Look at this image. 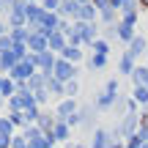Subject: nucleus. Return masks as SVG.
<instances>
[{
  "label": "nucleus",
  "mask_w": 148,
  "mask_h": 148,
  "mask_svg": "<svg viewBox=\"0 0 148 148\" xmlns=\"http://www.w3.org/2000/svg\"><path fill=\"white\" fill-rule=\"evenodd\" d=\"M101 38H104L107 44H110V41H115V38H118V27H115V25H107V27H101Z\"/></svg>",
  "instance_id": "obj_17"
},
{
  "label": "nucleus",
  "mask_w": 148,
  "mask_h": 148,
  "mask_svg": "<svg viewBox=\"0 0 148 148\" xmlns=\"http://www.w3.org/2000/svg\"><path fill=\"white\" fill-rule=\"evenodd\" d=\"M126 52L132 55L134 60H137L140 55H145V52H148V38H145V33H137V36L132 38V44L126 47Z\"/></svg>",
  "instance_id": "obj_4"
},
{
  "label": "nucleus",
  "mask_w": 148,
  "mask_h": 148,
  "mask_svg": "<svg viewBox=\"0 0 148 148\" xmlns=\"http://www.w3.org/2000/svg\"><path fill=\"white\" fill-rule=\"evenodd\" d=\"M110 148H126V143H123V140H112Z\"/></svg>",
  "instance_id": "obj_23"
},
{
  "label": "nucleus",
  "mask_w": 148,
  "mask_h": 148,
  "mask_svg": "<svg viewBox=\"0 0 148 148\" xmlns=\"http://www.w3.org/2000/svg\"><path fill=\"white\" fill-rule=\"evenodd\" d=\"M90 47H93V52H96V55H110V44H107L104 38H96Z\"/></svg>",
  "instance_id": "obj_16"
},
{
  "label": "nucleus",
  "mask_w": 148,
  "mask_h": 148,
  "mask_svg": "<svg viewBox=\"0 0 148 148\" xmlns=\"http://www.w3.org/2000/svg\"><path fill=\"white\" fill-rule=\"evenodd\" d=\"M77 3H79V5H88V3H90V0H77Z\"/></svg>",
  "instance_id": "obj_25"
},
{
  "label": "nucleus",
  "mask_w": 148,
  "mask_h": 148,
  "mask_svg": "<svg viewBox=\"0 0 148 148\" xmlns=\"http://www.w3.org/2000/svg\"><path fill=\"white\" fill-rule=\"evenodd\" d=\"M69 137H71V126L66 121H58L55 129H52V140L55 143H63V140H69Z\"/></svg>",
  "instance_id": "obj_7"
},
{
  "label": "nucleus",
  "mask_w": 148,
  "mask_h": 148,
  "mask_svg": "<svg viewBox=\"0 0 148 148\" xmlns=\"http://www.w3.org/2000/svg\"><path fill=\"white\" fill-rule=\"evenodd\" d=\"M145 60H148V52H145Z\"/></svg>",
  "instance_id": "obj_29"
},
{
  "label": "nucleus",
  "mask_w": 148,
  "mask_h": 148,
  "mask_svg": "<svg viewBox=\"0 0 148 148\" xmlns=\"http://www.w3.org/2000/svg\"><path fill=\"white\" fill-rule=\"evenodd\" d=\"M118 88H121V79H118V77H112V79H107V82H104V88H101V90L118 99V96H121V93H118Z\"/></svg>",
  "instance_id": "obj_14"
},
{
  "label": "nucleus",
  "mask_w": 148,
  "mask_h": 148,
  "mask_svg": "<svg viewBox=\"0 0 148 148\" xmlns=\"http://www.w3.org/2000/svg\"><path fill=\"white\" fill-rule=\"evenodd\" d=\"M58 16H71V19L77 22V16H79V3H77V0H60Z\"/></svg>",
  "instance_id": "obj_6"
},
{
  "label": "nucleus",
  "mask_w": 148,
  "mask_h": 148,
  "mask_svg": "<svg viewBox=\"0 0 148 148\" xmlns=\"http://www.w3.org/2000/svg\"><path fill=\"white\" fill-rule=\"evenodd\" d=\"M0 33H3V25H0Z\"/></svg>",
  "instance_id": "obj_28"
},
{
  "label": "nucleus",
  "mask_w": 148,
  "mask_h": 148,
  "mask_svg": "<svg viewBox=\"0 0 148 148\" xmlns=\"http://www.w3.org/2000/svg\"><path fill=\"white\" fill-rule=\"evenodd\" d=\"M11 140H14V143H11V148H30L25 137H11Z\"/></svg>",
  "instance_id": "obj_22"
},
{
  "label": "nucleus",
  "mask_w": 148,
  "mask_h": 148,
  "mask_svg": "<svg viewBox=\"0 0 148 148\" xmlns=\"http://www.w3.org/2000/svg\"><path fill=\"white\" fill-rule=\"evenodd\" d=\"M110 3H112V8H121V5L126 3V0H110Z\"/></svg>",
  "instance_id": "obj_24"
},
{
  "label": "nucleus",
  "mask_w": 148,
  "mask_h": 148,
  "mask_svg": "<svg viewBox=\"0 0 148 148\" xmlns=\"http://www.w3.org/2000/svg\"><path fill=\"white\" fill-rule=\"evenodd\" d=\"M104 66H107V55H90V58H88V69L90 71H101V69H104Z\"/></svg>",
  "instance_id": "obj_13"
},
{
  "label": "nucleus",
  "mask_w": 148,
  "mask_h": 148,
  "mask_svg": "<svg viewBox=\"0 0 148 148\" xmlns=\"http://www.w3.org/2000/svg\"><path fill=\"white\" fill-rule=\"evenodd\" d=\"M0 8H3V0H0Z\"/></svg>",
  "instance_id": "obj_27"
},
{
  "label": "nucleus",
  "mask_w": 148,
  "mask_h": 148,
  "mask_svg": "<svg viewBox=\"0 0 148 148\" xmlns=\"http://www.w3.org/2000/svg\"><path fill=\"white\" fill-rule=\"evenodd\" d=\"M134 104H143L148 110V88H134Z\"/></svg>",
  "instance_id": "obj_15"
},
{
  "label": "nucleus",
  "mask_w": 148,
  "mask_h": 148,
  "mask_svg": "<svg viewBox=\"0 0 148 148\" xmlns=\"http://www.w3.org/2000/svg\"><path fill=\"white\" fill-rule=\"evenodd\" d=\"M134 69H137V60H134L129 52H123L121 60H118V71H121V77H132Z\"/></svg>",
  "instance_id": "obj_5"
},
{
  "label": "nucleus",
  "mask_w": 148,
  "mask_h": 148,
  "mask_svg": "<svg viewBox=\"0 0 148 148\" xmlns=\"http://www.w3.org/2000/svg\"><path fill=\"white\" fill-rule=\"evenodd\" d=\"M30 5H33V0H30Z\"/></svg>",
  "instance_id": "obj_30"
},
{
  "label": "nucleus",
  "mask_w": 148,
  "mask_h": 148,
  "mask_svg": "<svg viewBox=\"0 0 148 148\" xmlns=\"http://www.w3.org/2000/svg\"><path fill=\"white\" fill-rule=\"evenodd\" d=\"M90 3H93V8H96V11H104V8H110V5H112L110 0H90Z\"/></svg>",
  "instance_id": "obj_21"
},
{
  "label": "nucleus",
  "mask_w": 148,
  "mask_h": 148,
  "mask_svg": "<svg viewBox=\"0 0 148 148\" xmlns=\"http://www.w3.org/2000/svg\"><path fill=\"white\" fill-rule=\"evenodd\" d=\"M77 74H79V69H77L74 63H69V60H63V58H58L55 71H52L55 79H60V82H71V79H77Z\"/></svg>",
  "instance_id": "obj_1"
},
{
  "label": "nucleus",
  "mask_w": 148,
  "mask_h": 148,
  "mask_svg": "<svg viewBox=\"0 0 148 148\" xmlns=\"http://www.w3.org/2000/svg\"><path fill=\"white\" fill-rule=\"evenodd\" d=\"M132 82H134V88H145V85H148V63H145V66H137V69H134Z\"/></svg>",
  "instance_id": "obj_11"
},
{
  "label": "nucleus",
  "mask_w": 148,
  "mask_h": 148,
  "mask_svg": "<svg viewBox=\"0 0 148 148\" xmlns=\"http://www.w3.org/2000/svg\"><path fill=\"white\" fill-rule=\"evenodd\" d=\"M110 143H112V132L104 126H96L93 137H90V148H110Z\"/></svg>",
  "instance_id": "obj_3"
},
{
  "label": "nucleus",
  "mask_w": 148,
  "mask_h": 148,
  "mask_svg": "<svg viewBox=\"0 0 148 148\" xmlns=\"http://www.w3.org/2000/svg\"><path fill=\"white\" fill-rule=\"evenodd\" d=\"M11 129H14V123H11V118L5 121V118H0V137H8Z\"/></svg>",
  "instance_id": "obj_20"
},
{
  "label": "nucleus",
  "mask_w": 148,
  "mask_h": 148,
  "mask_svg": "<svg viewBox=\"0 0 148 148\" xmlns=\"http://www.w3.org/2000/svg\"><path fill=\"white\" fill-rule=\"evenodd\" d=\"M77 110H79L77 99H63L58 104V110H55V118H58V121H69L71 115H77Z\"/></svg>",
  "instance_id": "obj_2"
},
{
  "label": "nucleus",
  "mask_w": 148,
  "mask_h": 148,
  "mask_svg": "<svg viewBox=\"0 0 148 148\" xmlns=\"http://www.w3.org/2000/svg\"><path fill=\"white\" fill-rule=\"evenodd\" d=\"M60 58L69 60V63H77V60H82V49H79V47H71V44H69V47L60 52Z\"/></svg>",
  "instance_id": "obj_12"
},
{
  "label": "nucleus",
  "mask_w": 148,
  "mask_h": 148,
  "mask_svg": "<svg viewBox=\"0 0 148 148\" xmlns=\"http://www.w3.org/2000/svg\"><path fill=\"white\" fill-rule=\"evenodd\" d=\"M115 27H118V41H121V44H126V47H129V44H132V38L137 36V33H134V27L123 25V22H118Z\"/></svg>",
  "instance_id": "obj_10"
},
{
  "label": "nucleus",
  "mask_w": 148,
  "mask_h": 148,
  "mask_svg": "<svg viewBox=\"0 0 148 148\" xmlns=\"http://www.w3.org/2000/svg\"><path fill=\"white\" fill-rule=\"evenodd\" d=\"M0 104H3V96H0Z\"/></svg>",
  "instance_id": "obj_26"
},
{
  "label": "nucleus",
  "mask_w": 148,
  "mask_h": 148,
  "mask_svg": "<svg viewBox=\"0 0 148 148\" xmlns=\"http://www.w3.org/2000/svg\"><path fill=\"white\" fill-rule=\"evenodd\" d=\"M112 104H115V96H110V93H104V90H99L96 93V101H93V107L96 110H112Z\"/></svg>",
  "instance_id": "obj_9"
},
{
  "label": "nucleus",
  "mask_w": 148,
  "mask_h": 148,
  "mask_svg": "<svg viewBox=\"0 0 148 148\" xmlns=\"http://www.w3.org/2000/svg\"><path fill=\"white\" fill-rule=\"evenodd\" d=\"M118 14H121V11L112 8V5H110V8H104V11H99V22H101V27H107V25H118V22H121V19H118Z\"/></svg>",
  "instance_id": "obj_8"
},
{
  "label": "nucleus",
  "mask_w": 148,
  "mask_h": 148,
  "mask_svg": "<svg viewBox=\"0 0 148 148\" xmlns=\"http://www.w3.org/2000/svg\"><path fill=\"white\" fill-rule=\"evenodd\" d=\"M79 90V79H71V82H66V99H74Z\"/></svg>",
  "instance_id": "obj_19"
},
{
  "label": "nucleus",
  "mask_w": 148,
  "mask_h": 148,
  "mask_svg": "<svg viewBox=\"0 0 148 148\" xmlns=\"http://www.w3.org/2000/svg\"><path fill=\"white\" fill-rule=\"evenodd\" d=\"M137 16H140V11H129V14H121V22L129 25V27H134L137 25Z\"/></svg>",
  "instance_id": "obj_18"
}]
</instances>
